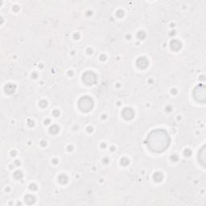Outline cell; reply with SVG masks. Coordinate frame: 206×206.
I'll list each match as a JSON object with an SVG mask.
<instances>
[{"label":"cell","mask_w":206,"mask_h":206,"mask_svg":"<svg viewBox=\"0 0 206 206\" xmlns=\"http://www.w3.org/2000/svg\"><path fill=\"white\" fill-rule=\"evenodd\" d=\"M147 147L155 153L164 151L170 144V138L164 130L158 129L153 130L147 137Z\"/></svg>","instance_id":"6da1fadb"},{"label":"cell","mask_w":206,"mask_h":206,"mask_svg":"<svg viewBox=\"0 0 206 206\" xmlns=\"http://www.w3.org/2000/svg\"><path fill=\"white\" fill-rule=\"evenodd\" d=\"M79 108L81 109V111L84 112H89V111L92 110L93 106V100L90 98H89L87 96L83 97L80 99L78 102Z\"/></svg>","instance_id":"7a4b0ae2"},{"label":"cell","mask_w":206,"mask_h":206,"mask_svg":"<svg viewBox=\"0 0 206 206\" xmlns=\"http://www.w3.org/2000/svg\"><path fill=\"white\" fill-rule=\"evenodd\" d=\"M194 98H196V100L201 102H204L205 101V89H204V86H198L195 89L193 92Z\"/></svg>","instance_id":"3957f363"},{"label":"cell","mask_w":206,"mask_h":206,"mask_svg":"<svg viewBox=\"0 0 206 206\" xmlns=\"http://www.w3.org/2000/svg\"><path fill=\"white\" fill-rule=\"evenodd\" d=\"M97 78L95 74L92 72H87L83 75V81L86 85H93L95 84Z\"/></svg>","instance_id":"277c9868"},{"label":"cell","mask_w":206,"mask_h":206,"mask_svg":"<svg viewBox=\"0 0 206 206\" xmlns=\"http://www.w3.org/2000/svg\"><path fill=\"white\" fill-rule=\"evenodd\" d=\"M122 115L126 120H130V119H132L134 118V111L130 108H126L122 112Z\"/></svg>","instance_id":"5b68a950"},{"label":"cell","mask_w":206,"mask_h":206,"mask_svg":"<svg viewBox=\"0 0 206 206\" xmlns=\"http://www.w3.org/2000/svg\"><path fill=\"white\" fill-rule=\"evenodd\" d=\"M137 65L140 69H145L148 65V61L145 57H140L137 61Z\"/></svg>","instance_id":"8992f818"},{"label":"cell","mask_w":206,"mask_h":206,"mask_svg":"<svg viewBox=\"0 0 206 206\" xmlns=\"http://www.w3.org/2000/svg\"><path fill=\"white\" fill-rule=\"evenodd\" d=\"M171 48L175 51H178L181 48V44L177 40H172L171 43Z\"/></svg>","instance_id":"52a82bcc"},{"label":"cell","mask_w":206,"mask_h":206,"mask_svg":"<svg viewBox=\"0 0 206 206\" xmlns=\"http://www.w3.org/2000/svg\"><path fill=\"white\" fill-rule=\"evenodd\" d=\"M6 92L8 93H11L14 92V90H15V86H13L12 85H11V84H9V85H8V86H6Z\"/></svg>","instance_id":"ba28073f"},{"label":"cell","mask_w":206,"mask_h":206,"mask_svg":"<svg viewBox=\"0 0 206 206\" xmlns=\"http://www.w3.org/2000/svg\"><path fill=\"white\" fill-rule=\"evenodd\" d=\"M59 130V128L57 127V126H52L51 128H50V132L53 133V134H56V133L58 132Z\"/></svg>","instance_id":"9c48e42d"}]
</instances>
